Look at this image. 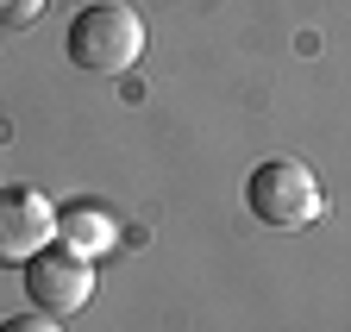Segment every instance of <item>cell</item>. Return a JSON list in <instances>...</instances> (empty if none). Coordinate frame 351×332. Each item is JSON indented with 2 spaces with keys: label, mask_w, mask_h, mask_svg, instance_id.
Here are the masks:
<instances>
[{
  "label": "cell",
  "mask_w": 351,
  "mask_h": 332,
  "mask_svg": "<svg viewBox=\"0 0 351 332\" xmlns=\"http://www.w3.org/2000/svg\"><path fill=\"white\" fill-rule=\"evenodd\" d=\"M63 51L75 69H95V75H119L138 63L145 51V19L125 7V0H95V7H82L63 31Z\"/></svg>",
  "instance_id": "6da1fadb"
},
{
  "label": "cell",
  "mask_w": 351,
  "mask_h": 332,
  "mask_svg": "<svg viewBox=\"0 0 351 332\" xmlns=\"http://www.w3.org/2000/svg\"><path fill=\"white\" fill-rule=\"evenodd\" d=\"M245 207L263 220V226H307V220H320V176L307 170L301 157H270V163H257V170L245 176Z\"/></svg>",
  "instance_id": "7a4b0ae2"
},
{
  "label": "cell",
  "mask_w": 351,
  "mask_h": 332,
  "mask_svg": "<svg viewBox=\"0 0 351 332\" xmlns=\"http://www.w3.org/2000/svg\"><path fill=\"white\" fill-rule=\"evenodd\" d=\"M25 270V301L38 307V314H75V307H88V295H95V264L88 257H75L69 244H44L38 257H25L19 264Z\"/></svg>",
  "instance_id": "3957f363"
},
{
  "label": "cell",
  "mask_w": 351,
  "mask_h": 332,
  "mask_svg": "<svg viewBox=\"0 0 351 332\" xmlns=\"http://www.w3.org/2000/svg\"><path fill=\"white\" fill-rule=\"evenodd\" d=\"M51 238H57V207L32 182H7L0 188V270L38 257Z\"/></svg>",
  "instance_id": "277c9868"
},
{
  "label": "cell",
  "mask_w": 351,
  "mask_h": 332,
  "mask_svg": "<svg viewBox=\"0 0 351 332\" xmlns=\"http://www.w3.org/2000/svg\"><path fill=\"white\" fill-rule=\"evenodd\" d=\"M113 238H119V226L107 220V207H95V201H69V207H57V244H69L75 257H107L113 251Z\"/></svg>",
  "instance_id": "5b68a950"
},
{
  "label": "cell",
  "mask_w": 351,
  "mask_h": 332,
  "mask_svg": "<svg viewBox=\"0 0 351 332\" xmlns=\"http://www.w3.org/2000/svg\"><path fill=\"white\" fill-rule=\"evenodd\" d=\"M0 332H57V314H13V320H0Z\"/></svg>",
  "instance_id": "8992f818"
}]
</instances>
